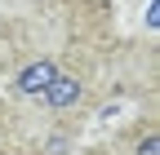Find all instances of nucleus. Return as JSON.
I'll use <instances>...</instances> for the list:
<instances>
[{
  "mask_svg": "<svg viewBox=\"0 0 160 155\" xmlns=\"http://www.w3.org/2000/svg\"><path fill=\"white\" fill-rule=\"evenodd\" d=\"M58 71H62V62H58V58H31V62L13 75V84H9V89L18 93V98H40V93L53 84V75H58Z\"/></svg>",
  "mask_w": 160,
  "mask_h": 155,
  "instance_id": "1",
  "label": "nucleus"
},
{
  "mask_svg": "<svg viewBox=\"0 0 160 155\" xmlns=\"http://www.w3.org/2000/svg\"><path fill=\"white\" fill-rule=\"evenodd\" d=\"M133 155H160V133H156V129H147L142 138H138V146H133Z\"/></svg>",
  "mask_w": 160,
  "mask_h": 155,
  "instance_id": "3",
  "label": "nucleus"
},
{
  "mask_svg": "<svg viewBox=\"0 0 160 155\" xmlns=\"http://www.w3.org/2000/svg\"><path fill=\"white\" fill-rule=\"evenodd\" d=\"M80 98H85V75H71V71H58L53 84L40 93V102H45L49 111H71Z\"/></svg>",
  "mask_w": 160,
  "mask_h": 155,
  "instance_id": "2",
  "label": "nucleus"
}]
</instances>
